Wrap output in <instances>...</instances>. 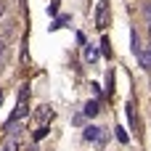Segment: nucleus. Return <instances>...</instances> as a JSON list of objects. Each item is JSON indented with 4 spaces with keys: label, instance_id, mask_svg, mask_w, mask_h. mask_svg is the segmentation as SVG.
Masks as SVG:
<instances>
[{
    "label": "nucleus",
    "instance_id": "1",
    "mask_svg": "<svg viewBox=\"0 0 151 151\" xmlns=\"http://www.w3.org/2000/svg\"><path fill=\"white\" fill-rule=\"evenodd\" d=\"M104 133H106L104 127H98V125H88V127H85V133H82V138H85V141H90V143H93V141H96V143H101Z\"/></svg>",
    "mask_w": 151,
    "mask_h": 151
},
{
    "label": "nucleus",
    "instance_id": "2",
    "mask_svg": "<svg viewBox=\"0 0 151 151\" xmlns=\"http://www.w3.org/2000/svg\"><path fill=\"white\" fill-rule=\"evenodd\" d=\"M98 56H101V53H98V48H96V45H85V61H88V64H96V61H98Z\"/></svg>",
    "mask_w": 151,
    "mask_h": 151
},
{
    "label": "nucleus",
    "instance_id": "3",
    "mask_svg": "<svg viewBox=\"0 0 151 151\" xmlns=\"http://www.w3.org/2000/svg\"><path fill=\"white\" fill-rule=\"evenodd\" d=\"M0 149H3V151H19V138H16V135L5 138V143H3Z\"/></svg>",
    "mask_w": 151,
    "mask_h": 151
},
{
    "label": "nucleus",
    "instance_id": "4",
    "mask_svg": "<svg viewBox=\"0 0 151 151\" xmlns=\"http://www.w3.org/2000/svg\"><path fill=\"white\" fill-rule=\"evenodd\" d=\"M98 111H101L98 101H88V104H85V117H96Z\"/></svg>",
    "mask_w": 151,
    "mask_h": 151
},
{
    "label": "nucleus",
    "instance_id": "5",
    "mask_svg": "<svg viewBox=\"0 0 151 151\" xmlns=\"http://www.w3.org/2000/svg\"><path fill=\"white\" fill-rule=\"evenodd\" d=\"M37 119H40V122L45 125L48 119H53V111H50L48 106H40V111H37Z\"/></svg>",
    "mask_w": 151,
    "mask_h": 151
},
{
    "label": "nucleus",
    "instance_id": "6",
    "mask_svg": "<svg viewBox=\"0 0 151 151\" xmlns=\"http://www.w3.org/2000/svg\"><path fill=\"white\" fill-rule=\"evenodd\" d=\"M138 61H141L143 69H149V72H151V50H143V53L138 56Z\"/></svg>",
    "mask_w": 151,
    "mask_h": 151
},
{
    "label": "nucleus",
    "instance_id": "7",
    "mask_svg": "<svg viewBox=\"0 0 151 151\" xmlns=\"http://www.w3.org/2000/svg\"><path fill=\"white\" fill-rule=\"evenodd\" d=\"M98 27H101V29H106V3H101V5H98Z\"/></svg>",
    "mask_w": 151,
    "mask_h": 151
},
{
    "label": "nucleus",
    "instance_id": "8",
    "mask_svg": "<svg viewBox=\"0 0 151 151\" xmlns=\"http://www.w3.org/2000/svg\"><path fill=\"white\" fill-rule=\"evenodd\" d=\"M101 53H104V56H106V58H109V56H111V50H109V40H106V37H104V40H101Z\"/></svg>",
    "mask_w": 151,
    "mask_h": 151
},
{
    "label": "nucleus",
    "instance_id": "9",
    "mask_svg": "<svg viewBox=\"0 0 151 151\" xmlns=\"http://www.w3.org/2000/svg\"><path fill=\"white\" fill-rule=\"evenodd\" d=\"M45 135H48V127H45V125H40V130L35 133V141H42Z\"/></svg>",
    "mask_w": 151,
    "mask_h": 151
},
{
    "label": "nucleus",
    "instance_id": "10",
    "mask_svg": "<svg viewBox=\"0 0 151 151\" xmlns=\"http://www.w3.org/2000/svg\"><path fill=\"white\" fill-rule=\"evenodd\" d=\"M127 119H130V125H135V111H133V104H127Z\"/></svg>",
    "mask_w": 151,
    "mask_h": 151
},
{
    "label": "nucleus",
    "instance_id": "11",
    "mask_svg": "<svg viewBox=\"0 0 151 151\" xmlns=\"http://www.w3.org/2000/svg\"><path fill=\"white\" fill-rule=\"evenodd\" d=\"M117 138H119V141H122V143H127V141H130V138H127V133H125V130H122V127H117Z\"/></svg>",
    "mask_w": 151,
    "mask_h": 151
},
{
    "label": "nucleus",
    "instance_id": "12",
    "mask_svg": "<svg viewBox=\"0 0 151 151\" xmlns=\"http://www.w3.org/2000/svg\"><path fill=\"white\" fill-rule=\"evenodd\" d=\"M66 21H69V16H58V19H56V24H53V29H56V27H64Z\"/></svg>",
    "mask_w": 151,
    "mask_h": 151
},
{
    "label": "nucleus",
    "instance_id": "13",
    "mask_svg": "<svg viewBox=\"0 0 151 151\" xmlns=\"http://www.w3.org/2000/svg\"><path fill=\"white\" fill-rule=\"evenodd\" d=\"M146 19H149V24H151V3L146 5Z\"/></svg>",
    "mask_w": 151,
    "mask_h": 151
},
{
    "label": "nucleus",
    "instance_id": "14",
    "mask_svg": "<svg viewBox=\"0 0 151 151\" xmlns=\"http://www.w3.org/2000/svg\"><path fill=\"white\" fill-rule=\"evenodd\" d=\"M3 48H5V40H3V37H0V53H3Z\"/></svg>",
    "mask_w": 151,
    "mask_h": 151
},
{
    "label": "nucleus",
    "instance_id": "15",
    "mask_svg": "<svg viewBox=\"0 0 151 151\" xmlns=\"http://www.w3.org/2000/svg\"><path fill=\"white\" fill-rule=\"evenodd\" d=\"M29 151H37V146H32V149H29Z\"/></svg>",
    "mask_w": 151,
    "mask_h": 151
},
{
    "label": "nucleus",
    "instance_id": "16",
    "mask_svg": "<svg viewBox=\"0 0 151 151\" xmlns=\"http://www.w3.org/2000/svg\"><path fill=\"white\" fill-rule=\"evenodd\" d=\"M0 151H3V149H0Z\"/></svg>",
    "mask_w": 151,
    "mask_h": 151
}]
</instances>
